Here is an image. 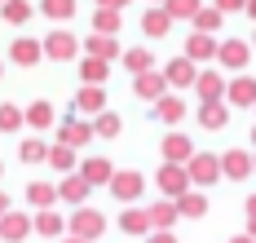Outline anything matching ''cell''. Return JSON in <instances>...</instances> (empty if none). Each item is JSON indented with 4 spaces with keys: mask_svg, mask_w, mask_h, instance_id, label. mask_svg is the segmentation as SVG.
<instances>
[{
    "mask_svg": "<svg viewBox=\"0 0 256 243\" xmlns=\"http://www.w3.org/2000/svg\"><path fill=\"white\" fill-rule=\"evenodd\" d=\"M132 93H137L142 102H159V98L168 93V76H164V71H142V76L132 80Z\"/></svg>",
    "mask_w": 256,
    "mask_h": 243,
    "instance_id": "11",
    "label": "cell"
},
{
    "mask_svg": "<svg viewBox=\"0 0 256 243\" xmlns=\"http://www.w3.org/2000/svg\"><path fill=\"white\" fill-rule=\"evenodd\" d=\"M252 234H256V216H252Z\"/></svg>",
    "mask_w": 256,
    "mask_h": 243,
    "instance_id": "50",
    "label": "cell"
},
{
    "mask_svg": "<svg viewBox=\"0 0 256 243\" xmlns=\"http://www.w3.org/2000/svg\"><path fill=\"white\" fill-rule=\"evenodd\" d=\"M248 14H252V18H256V0H248Z\"/></svg>",
    "mask_w": 256,
    "mask_h": 243,
    "instance_id": "48",
    "label": "cell"
},
{
    "mask_svg": "<svg viewBox=\"0 0 256 243\" xmlns=\"http://www.w3.org/2000/svg\"><path fill=\"white\" fill-rule=\"evenodd\" d=\"M0 4H4V0H0Z\"/></svg>",
    "mask_w": 256,
    "mask_h": 243,
    "instance_id": "54",
    "label": "cell"
},
{
    "mask_svg": "<svg viewBox=\"0 0 256 243\" xmlns=\"http://www.w3.org/2000/svg\"><path fill=\"white\" fill-rule=\"evenodd\" d=\"M199 9H204L199 0H168V14H172V18H194Z\"/></svg>",
    "mask_w": 256,
    "mask_h": 243,
    "instance_id": "40",
    "label": "cell"
},
{
    "mask_svg": "<svg viewBox=\"0 0 256 243\" xmlns=\"http://www.w3.org/2000/svg\"><path fill=\"white\" fill-rule=\"evenodd\" d=\"M0 76H4V62H0Z\"/></svg>",
    "mask_w": 256,
    "mask_h": 243,
    "instance_id": "51",
    "label": "cell"
},
{
    "mask_svg": "<svg viewBox=\"0 0 256 243\" xmlns=\"http://www.w3.org/2000/svg\"><path fill=\"white\" fill-rule=\"evenodd\" d=\"M177 208H181V216H186V221H199V216L208 212V199L199 194V190H186V194L177 199Z\"/></svg>",
    "mask_w": 256,
    "mask_h": 243,
    "instance_id": "32",
    "label": "cell"
},
{
    "mask_svg": "<svg viewBox=\"0 0 256 243\" xmlns=\"http://www.w3.org/2000/svg\"><path fill=\"white\" fill-rule=\"evenodd\" d=\"M84 49L93 58H106V62H115V58H124V49H120V40L115 36H102V31H88V40H84Z\"/></svg>",
    "mask_w": 256,
    "mask_h": 243,
    "instance_id": "18",
    "label": "cell"
},
{
    "mask_svg": "<svg viewBox=\"0 0 256 243\" xmlns=\"http://www.w3.org/2000/svg\"><path fill=\"white\" fill-rule=\"evenodd\" d=\"M216 58H221V66H230V71H243V66H248V58H252V49H248L243 40H226V44L216 49Z\"/></svg>",
    "mask_w": 256,
    "mask_h": 243,
    "instance_id": "23",
    "label": "cell"
},
{
    "mask_svg": "<svg viewBox=\"0 0 256 243\" xmlns=\"http://www.w3.org/2000/svg\"><path fill=\"white\" fill-rule=\"evenodd\" d=\"M49 150H53V146H44L40 137H22L18 160H22V164H49Z\"/></svg>",
    "mask_w": 256,
    "mask_h": 243,
    "instance_id": "29",
    "label": "cell"
},
{
    "mask_svg": "<svg viewBox=\"0 0 256 243\" xmlns=\"http://www.w3.org/2000/svg\"><path fill=\"white\" fill-rule=\"evenodd\" d=\"M248 216H256V194H252V199H248Z\"/></svg>",
    "mask_w": 256,
    "mask_h": 243,
    "instance_id": "47",
    "label": "cell"
},
{
    "mask_svg": "<svg viewBox=\"0 0 256 243\" xmlns=\"http://www.w3.org/2000/svg\"><path fill=\"white\" fill-rule=\"evenodd\" d=\"M80 49H84V44H80L71 31H62V27H53L49 36H44V58H53V62H71Z\"/></svg>",
    "mask_w": 256,
    "mask_h": 243,
    "instance_id": "5",
    "label": "cell"
},
{
    "mask_svg": "<svg viewBox=\"0 0 256 243\" xmlns=\"http://www.w3.org/2000/svg\"><path fill=\"white\" fill-rule=\"evenodd\" d=\"M106 71H110V62H106V58H84V62H80V80L84 84H102L106 80Z\"/></svg>",
    "mask_w": 256,
    "mask_h": 243,
    "instance_id": "31",
    "label": "cell"
},
{
    "mask_svg": "<svg viewBox=\"0 0 256 243\" xmlns=\"http://www.w3.org/2000/svg\"><path fill=\"white\" fill-rule=\"evenodd\" d=\"M62 230H66V216L58 212V208H36V234L62 239Z\"/></svg>",
    "mask_w": 256,
    "mask_h": 243,
    "instance_id": "19",
    "label": "cell"
},
{
    "mask_svg": "<svg viewBox=\"0 0 256 243\" xmlns=\"http://www.w3.org/2000/svg\"><path fill=\"white\" fill-rule=\"evenodd\" d=\"M88 177L84 172H66L62 177V186H58V194H62V204H71V208H80V204H88Z\"/></svg>",
    "mask_w": 256,
    "mask_h": 243,
    "instance_id": "13",
    "label": "cell"
},
{
    "mask_svg": "<svg viewBox=\"0 0 256 243\" xmlns=\"http://www.w3.org/2000/svg\"><path fill=\"white\" fill-rule=\"evenodd\" d=\"M106 190H110L120 204H137V199H142V190H146V177H142L137 168H124V172L115 168V177H110V186H106Z\"/></svg>",
    "mask_w": 256,
    "mask_h": 243,
    "instance_id": "3",
    "label": "cell"
},
{
    "mask_svg": "<svg viewBox=\"0 0 256 243\" xmlns=\"http://www.w3.org/2000/svg\"><path fill=\"white\" fill-rule=\"evenodd\" d=\"M216 40L208 36V31H190V40H186V58L190 62H208V58H216Z\"/></svg>",
    "mask_w": 256,
    "mask_h": 243,
    "instance_id": "20",
    "label": "cell"
},
{
    "mask_svg": "<svg viewBox=\"0 0 256 243\" xmlns=\"http://www.w3.org/2000/svg\"><path fill=\"white\" fill-rule=\"evenodd\" d=\"M40 14H44V18H53V27H58V22L76 18V0H40Z\"/></svg>",
    "mask_w": 256,
    "mask_h": 243,
    "instance_id": "34",
    "label": "cell"
},
{
    "mask_svg": "<svg viewBox=\"0 0 256 243\" xmlns=\"http://www.w3.org/2000/svg\"><path fill=\"white\" fill-rule=\"evenodd\" d=\"M9 212V194H4V190H0V216Z\"/></svg>",
    "mask_w": 256,
    "mask_h": 243,
    "instance_id": "45",
    "label": "cell"
},
{
    "mask_svg": "<svg viewBox=\"0 0 256 243\" xmlns=\"http://www.w3.org/2000/svg\"><path fill=\"white\" fill-rule=\"evenodd\" d=\"M31 230H36V216H26V212H14L9 208V212L0 216V239L4 243H22Z\"/></svg>",
    "mask_w": 256,
    "mask_h": 243,
    "instance_id": "7",
    "label": "cell"
},
{
    "mask_svg": "<svg viewBox=\"0 0 256 243\" xmlns=\"http://www.w3.org/2000/svg\"><path fill=\"white\" fill-rule=\"evenodd\" d=\"M172 221H181L177 199H159V204L150 208V226H154V230H172Z\"/></svg>",
    "mask_w": 256,
    "mask_h": 243,
    "instance_id": "28",
    "label": "cell"
},
{
    "mask_svg": "<svg viewBox=\"0 0 256 243\" xmlns=\"http://www.w3.org/2000/svg\"><path fill=\"white\" fill-rule=\"evenodd\" d=\"M0 177H4V164H0Z\"/></svg>",
    "mask_w": 256,
    "mask_h": 243,
    "instance_id": "52",
    "label": "cell"
},
{
    "mask_svg": "<svg viewBox=\"0 0 256 243\" xmlns=\"http://www.w3.org/2000/svg\"><path fill=\"white\" fill-rule=\"evenodd\" d=\"M252 168H256V160L248 155V150H226V155H221V172H226V177H234V182H243Z\"/></svg>",
    "mask_w": 256,
    "mask_h": 243,
    "instance_id": "21",
    "label": "cell"
},
{
    "mask_svg": "<svg viewBox=\"0 0 256 243\" xmlns=\"http://www.w3.org/2000/svg\"><path fill=\"white\" fill-rule=\"evenodd\" d=\"M172 14H168V4H150L146 14H142V31H146V40H164L168 31H172Z\"/></svg>",
    "mask_w": 256,
    "mask_h": 243,
    "instance_id": "6",
    "label": "cell"
},
{
    "mask_svg": "<svg viewBox=\"0 0 256 243\" xmlns=\"http://www.w3.org/2000/svg\"><path fill=\"white\" fill-rule=\"evenodd\" d=\"M146 243H177V234H172V230H150Z\"/></svg>",
    "mask_w": 256,
    "mask_h": 243,
    "instance_id": "42",
    "label": "cell"
},
{
    "mask_svg": "<svg viewBox=\"0 0 256 243\" xmlns=\"http://www.w3.org/2000/svg\"><path fill=\"white\" fill-rule=\"evenodd\" d=\"M58 199H62V194H58L53 182H31V186H26V204H31V208H53Z\"/></svg>",
    "mask_w": 256,
    "mask_h": 243,
    "instance_id": "26",
    "label": "cell"
},
{
    "mask_svg": "<svg viewBox=\"0 0 256 243\" xmlns=\"http://www.w3.org/2000/svg\"><path fill=\"white\" fill-rule=\"evenodd\" d=\"M150 115L159 124H181V120H186V102H181L177 93H164L159 102H150Z\"/></svg>",
    "mask_w": 256,
    "mask_h": 243,
    "instance_id": "16",
    "label": "cell"
},
{
    "mask_svg": "<svg viewBox=\"0 0 256 243\" xmlns=\"http://www.w3.org/2000/svg\"><path fill=\"white\" fill-rule=\"evenodd\" d=\"M252 142H256V128H252Z\"/></svg>",
    "mask_w": 256,
    "mask_h": 243,
    "instance_id": "53",
    "label": "cell"
},
{
    "mask_svg": "<svg viewBox=\"0 0 256 243\" xmlns=\"http://www.w3.org/2000/svg\"><path fill=\"white\" fill-rule=\"evenodd\" d=\"M53 120H58V110H53V102H44V98L26 106V128H36V133L53 128Z\"/></svg>",
    "mask_w": 256,
    "mask_h": 243,
    "instance_id": "24",
    "label": "cell"
},
{
    "mask_svg": "<svg viewBox=\"0 0 256 243\" xmlns=\"http://www.w3.org/2000/svg\"><path fill=\"white\" fill-rule=\"evenodd\" d=\"M98 4H102V9H124L128 0H98Z\"/></svg>",
    "mask_w": 256,
    "mask_h": 243,
    "instance_id": "43",
    "label": "cell"
},
{
    "mask_svg": "<svg viewBox=\"0 0 256 243\" xmlns=\"http://www.w3.org/2000/svg\"><path fill=\"white\" fill-rule=\"evenodd\" d=\"M226 120H230V115H226L221 102H199V124H204V128L216 133V128H226Z\"/></svg>",
    "mask_w": 256,
    "mask_h": 243,
    "instance_id": "33",
    "label": "cell"
},
{
    "mask_svg": "<svg viewBox=\"0 0 256 243\" xmlns=\"http://www.w3.org/2000/svg\"><path fill=\"white\" fill-rule=\"evenodd\" d=\"M230 243H256V234H238V239H230Z\"/></svg>",
    "mask_w": 256,
    "mask_h": 243,
    "instance_id": "46",
    "label": "cell"
},
{
    "mask_svg": "<svg viewBox=\"0 0 256 243\" xmlns=\"http://www.w3.org/2000/svg\"><path fill=\"white\" fill-rule=\"evenodd\" d=\"M120 128H124V120H120V115H110V110H102V115H93V133L102 137V142H110V137H120Z\"/></svg>",
    "mask_w": 256,
    "mask_h": 243,
    "instance_id": "35",
    "label": "cell"
},
{
    "mask_svg": "<svg viewBox=\"0 0 256 243\" xmlns=\"http://www.w3.org/2000/svg\"><path fill=\"white\" fill-rule=\"evenodd\" d=\"M124 234H132V239H146L154 226H150V212H142V208H132V204H124V212H120V221H115Z\"/></svg>",
    "mask_w": 256,
    "mask_h": 243,
    "instance_id": "12",
    "label": "cell"
},
{
    "mask_svg": "<svg viewBox=\"0 0 256 243\" xmlns=\"http://www.w3.org/2000/svg\"><path fill=\"white\" fill-rule=\"evenodd\" d=\"M164 76H168L172 88H194V80H199V62H190V58L181 54V58H172V62L164 66Z\"/></svg>",
    "mask_w": 256,
    "mask_h": 243,
    "instance_id": "9",
    "label": "cell"
},
{
    "mask_svg": "<svg viewBox=\"0 0 256 243\" xmlns=\"http://www.w3.org/2000/svg\"><path fill=\"white\" fill-rule=\"evenodd\" d=\"M76 110H80V115H88V120L102 115V110H106V88H102V84H84V88L76 93Z\"/></svg>",
    "mask_w": 256,
    "mask_h": 243,
    "instance_id": "15",
    "label": "cell"
},
{
    "mask_svg": "<svg viewBox=\"0 0 256 243\" xmlns=\"http://www.w3.org/2000/svg\"><path fill=\"white\" fill-rule=\"evenodd\" d=\"M44 58V40H31V36H18L14 44H9V62L14 66H36Z\"/></svg>",
    "mask_w": 256,
    "mask_h": 243,
    "instance_id": "10",
    "label": "cell"
},
{
    "mask_svg": "<svg viewBox=\"0 0 256 243\" xmlns=\"http://www.w3.org/2000/svg\"><path fill=\"white\" fill-rule=\"evenodd\" d=\"M159 155H164V164H190L194 142H190L186 133H168V137H164V146H159Z\"/></svg>",
    "mask_w": 256,
    "mask_h": 243,
    "instance_id": "14",
    "label": "cell"
},
{
    "mask_svg": "<svg viewBox=\"0 0 256 243\" xmlns=\"http://www.w3.org/2000/svg\"><path fill=\"white\" fill-rule=\"evenodd\" d=\"M22 124H26V110L22 106H14V102L0 106V133H18Z\"/></svg>",
    "mask_w": 256,
    "mask_h": 243,
    "instance_id": "37",
    "label": "cell"
},
{
    "mask_svg": "<svg viewBox=\"0 0 256 243\" xmlns=\"http://www.w3.org/2000/svg\"><path fill=\"white\" fill-rule=\"evenodd\" d=\"M186 172H190V182H194V186H216V177H221V160H216V155H208V150H194L190 164H186Z\"/></svg>",
    "mask_w": 256,
    "mask_h": 243,
    "instance_id": "4",
    "label": "cell"
},
{
    "mask_svg": "<svg viewBox=\"0 0 256 243\" xmlns=\"http://www.w3.org/2000/svg\"><path fill=\"white\" fill-rule=\"evenodd\" d=\"M93 31L115 36V31H120V9H102V4H98V14H93Z\"/></svg>",
    "mask_w": 256,
    "mask_h": 243,
    "instance_id": "38",
    "label": "cell"
},
{
    "mask_svg": "<svg viewBox=\"0 0 256 243\" xmlns=\"http://www.w3.org/2000/svg\"><path fill=\"white\" fill-rule=\"evenodd\" d=\"M93 120H62L58 124V142H66V146H76V150H84L88 142H93Z\"/></svg>",
    "mask_w": 256,
    "mask_h": 243,
    "instance_id": "8",
    "label": "cell"
},
{
    "mask_svg": "<svg viewBox=\"0 0 256 243\" xmlns=\"http://www.w3.org/2000/svg\"><path fill=\"white\" fill-rule=\"evenodd\" d=\"M31 14H40L31 0H4V4H0V18H4L9 27H26V18H31Z\"/></svg>",
    "mask_w": 256,
    "mask_h": 243,
    "instance_id": "25",
    "label": "cell"
},
{
    "mask_svg": "<svg viewBox=\"0 0 256 243\" xmlns=\"http://www.w3.org/2000/svg\"><path fill=\"white\" fill-rule=\"evenodd\" d=\"M194 88H199V102H221L230 84L221 80L216 71H199V80H194Z\"/></svg>",
    "mask_w": 256,
    "mask_h": 243,
    "instance_id": "22",
    "label": "cell"
},
{
    "mask_svg": "<svg viewBox=\"0 0 256 243\" xmlns=\"http://www.w3.org/2000/svg\"><path fill=\"white\" fill-rule=\"evenodd\" d=\"M49 164L62 172V177H66V172H80V155H76V146H66V142H58V146L49 150Z\"/></svg>",
    "mask_w": 256,
    "mask_h": 243,
    "instance_id": "27",
    "label": "cell"
},
{
    "mask_svg": "<svg viewBox=\"0 0 256 243\" xmlns=\"http://www.w3.org/2000/svg\"><path fill=\"white\" fill-rule=\"evenodd\" d=\"M154 186L164 190V199H181V194L194 186V182H190L186 164H159V172H154Z\"/></svg>",
    "mask_w": 256,
    "mask_h": 243,
    "instance_id": "2",
    "label": "cell"
},
{
    "mask_svg": "<svg viewBox=\"0 0 256 243\" xmlns=\"http://www.w3.org/2000/svg\"><path fill=\"white\" fill-rule=\"evenodd\" d=\"M150 4H168V0H150Z\"/></svg>",
    "mask_w": 256,
    "mask_h": 243,
    "instance_id": "49",
    "label": "cell"
},
{
    "mask_svg": "<svg viewBox=\"0 0 256 243\" xmlns=\"http://www.w3.org/2000/svg\"><path fill=\"white\" fill-rule=\"evenodd\" d=\"M80 172L88 177V186H110V177H115V164L102 160V155H88V160H80Z\"/></svg>",
    "mask_w": 256,
    "mask_h": 243,
    "instance_id": "17",
    "label": "cell"
},
{
    "mask_svg": "<svg viewBox=\"0 0 256 243\" xmlns=\"http://www.w3.org/2000/svg\"><path fill=\"white\" fill-rule=\"evenodd\" d=\"M221 14H238V9H248V0H212Z\"/></svg>",
    "mask_w": 256,
    "mask_h": 243,
    "instance_id": "41",
    "label": "cell"
},
{
    "mask_svg": "<svg viewBox=\"0 0 256 243\" xmlns=\"http://www.w3.org/2000/svg\"><path fill=\"white\" fill-rule=\"evenodd\" d=\"M66 230H71V234H80V239H102L106 234V216L98 212V208H88V204H80L76 212L66 216Z\"/></svg>",
    "mask_w": 256,
    "mask_h": 243,
    "instance_id": "1",
    "label": "cell"
},
{
    "mask_svg": "<svg viewBox=\"0 0 256 243\" xmlns=\"http://www.w3.org/2000/svg\"><path fill=\"white\" fill-rule=\"evenodd\" d=\"M221 18H226V14H221V9L212 4V9H199V14L190 18V22H194V31H208V36H212V31L221 27Z\"/></svg>",
    "mask_w": 256,
    "mask_h": 243,
    "instance_id": "39",
    "label": "cell"
},
{
    "mask_svg": "<svg viewBox=\"0 0 256 243\" xmlns=\"http://www.w3.org/2000/svg\"><path fill=\"white\" fill-rule=\"evenodd\" d=\"M124 66L132 76H142V71H154V54L150 49H124Z\"/></svg>",
    "mask_w": 256,
    "mask_h": 243,
    "instance_id": "36",
    "label": "cell"
},
{
    "mask_svg": "<svg viewBox=\"0 0 256 243\" xmlns=\"http://www.w3.org/2000/svg\"><path fill=\"white\" fill-rule=\"evenodd\" d=\"M58 243H93V239H80V234H62Z\"/></svg>",
    "mask_w": 256,
    "mask_h": 243,
    "instance_id": "44",
    "label": "cell"
},
{
    "mask_svg": "<svg viewBox=\"0 0 256 243\" xmlns=\"http://www.w3.org/2000/svg\"><path fill=\"white\" fill-rule=\"evenodd\" d=\"M226 98H230L234 106H256V80H248V76L234 80L230 88H226Z\"/></svg>",
    "mask_w": 256,
    "mask_h": 243,
    "instance_id": "30",
    "label": "cell"
}]
</instances>
